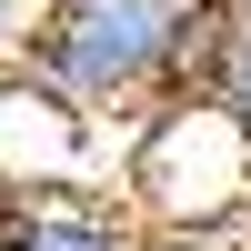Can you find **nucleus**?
Masks as SVG:
<instances>
[{"label": "nucleus", "mask_w": 251, "mask_h": 251, "mask_svg": "<svg viewBox=\"0 0 251 251\" xmlns=\"http://www.w3.org/2000/svg\"><path fill=\"white\" fill-rule=\"evenodd\" d=\"M171 20L181 0H30L20 71L80 121H141L171 91Z\"/></svg>", "instance_id": "f03ea898"}, {"label": "nucleus", "mask_w": 251, "mask_h": 251, "mask_svg": "<svg viewBox=\"0 0 251 251\" xmlns=\"http://www.w3.org/2000/svg\"><path fill=\"white\" fill-rule=\"evenodd\" d=\"M241 10H251V0H241Z\"/></svg>", "instance_id": "6e6552de"}, {"label": "nucleus", "mask_w": 251, "mask_h": 251, "mask_svg": "<svg viewBox=\"0 0 251 251\" xmlns=\"http://www.w3.org/2000/svg\"><path fill=\"white\" fill-rule=\"evenodd\" d=\"M111 191L151 241H241L251 231V131L211 91H171L141 121H121Z\"/></svg>", "instance_id": "f257e3e1"}, {"label": "nucleus", "mask_w": 251, "mask_h": 251, "mask_svg": "<svg viewBox=\"0 0 251 251\" xmlns=\"http://www.w3.org/2000/svg\"><path fill=\"white\" fill-rule=\"evenodd\" d=\"M151 251H231V241H151Z\"/></svg>", "instance_id": "0eeeda50"}, {"label": "nucleus", "mask_w": 251, "mask_h": 251, "mask_svg": "<svg viewBox=\"0 0 251 251\" xmlns=\"http://www.w3.org/2000/svg\"><path fill=\"white\" fill-rule=\"evenodd\" d=\"M211 100L251 131V20H241V40H231V60H221V80H211Z\"/></svg>", "instance_id": "39448f33"}, {"label": "nucleus", "mask_w": 251, "mask_h": 251, "mask_svg": "<svg viewBox=\"0 0 251 251\" xmlns=\"http://www.w3.org/2000/svg\"><path fill=\"white\" fill-rule=\"evenodd\" d=\"M10 251H151V231L121 211V191H30Z\"/></svg>", "instance_id": "20e7f679"}, {"label": "nucleus", "mask_w": 251, "mask_h": 251, "mask_svg": "<svg viewBox=\"0 0 251 251\" xmlns=\"http://www.w3.org/2000/svg\"><path fill=\"white\" fill-rule=\"evenodd\" d=\"M121 161V121H80L30 71H0V171L20 191H91Z\"/></svg>", "instance_id": "7ed1b4c3"}, {"label": "nucleus", "mask_w": 251, "mask_h": 251, "mask_svg": "<svg viewBox=\"0 0 251 251\" xmlns=\"http://www.w3.org/2000/svg\"><path fill=\"white\" fill-rule=\"evenodd\" d=\"M20 211H30V191H20L10 171H0V251H10V231H20Z\"/></svg>", "instance_id": "423d86ee"}]
</instances>
